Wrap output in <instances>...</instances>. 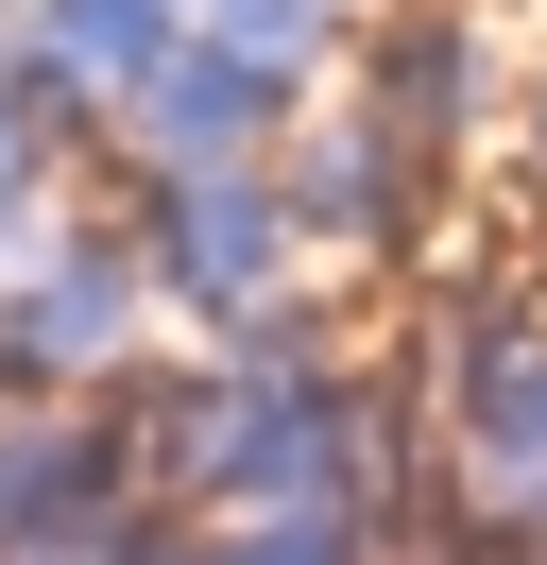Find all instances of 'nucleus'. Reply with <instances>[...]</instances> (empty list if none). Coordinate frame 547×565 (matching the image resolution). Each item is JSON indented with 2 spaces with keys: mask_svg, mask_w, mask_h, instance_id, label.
<instances>
[{
  "mask_svg": "<svg viewBox=\"0 0 547 565\" xmlns=\"http://www.w3.org/2000/svg\"><path fill=\"white\" fill-rule=\"evenodd\" d=\"M513 172H530V206H547V35H530V70H513Z\"/></svg>",
  "mask_w": 547,
  "mask_h": 565,
  "instance_id": "nucleus-12",
  "label": "nucleus"
},
{
  "mask_svg": "<svg viewBox=\"0 0 547 565\" xmlns=\"http://www.w3.org/2000/svg\"><path fill=\"white\" fill-rule=\"evenodd\" d=\"M137 446H120V394H0V531H68V514H120Z\"/></svg>",
  "mask_w": 547,
  "mask_h": 565,
  "instance_id": "nucleus-7",
  "label": "nucleus"
},
{
  "mask_svg": "<svg viewBox=\"0 0 547 565\" xmlns=\"http://www.w3.org/2000/svg\"><path fill=\"white\" fill-rule=\"evenodd\" d=\"M171 18H205V0H171Z\"/></svg>",
  "mask_w": 547,
  "mask_h": 565,
  "instance_id": "nucleus-15",
  "label": "nucleus"
},
{
  "mask_svg": "<svg viewBox=\"0 0 547 565\" xmlns=\"http://www.w3.org/2000/svg\"><path fill=\"white\" fill-rule=\"evenodd\" d=\"M189 514H154V497H120V514H68V531H0V565H154Z\"/></svg>",
  "mask_w": 547,
  "mask_h": 565,
  "instance_id": "nucleus-10",
  "label": "nucleus"
},
{
  "mask_svg": "<svg viewBox=\"0 0 547 565\" xmlns=\"http://www.w3.org/2000/svg\"><path fill=\"white\" fill-rule=\"evenodd\" d=\"M308 120V86H274L257 52H223V35H189L154 86H137L120 120H103V189H171V172H257L274 138Z\"/></svg>",
  "mask_w": 547,
  "mask_h": 565,
  "instance_id": "nucleus-6",
  "label": "nucleus"
},
{
  "mask_svg": "<svg viewBox=\"0 0 547 565\" xmlns=\"http://www.w3.org/2000/svg\"><path fill=\"white\" fill-rule=\"evenodd\" d=\"M137 206V257H154V309L189 326V343H257L274 309H325V257H308L291 189L257 172H171V189H120Z\"/></svg>",
  "mask_w": 547,
  "mask_h": 565,
  "instance_id": "nucleus-3",
  "label": "nucleus"
},
{
  "mask_svg": "<svg viewBox=\"0 0 547 565\" xmlns=\"http://www.w3.org/2000/svg\"><path fill=\"white\" fill-rule=\"evenodd\" d=\"M0 394H18V343H0Z\"/></svg>",
  "mask_w": 547,
  "mask_h": 565,
  "instance_id": "nucleus-13",
  "label": "nucleus"
},
{
  "mask_svg": "<svg viewBox=\"0 0 547 565\" xmlns=\"http://www.w3.org/2000/svg\"><path fill=\"white\" fill-rule=\"evenodd\" d=\"M274 189H291V223H308V257H325V275H410V257H428V223H444V154L394 138L360 86H325V104L274 138Z\"/></svg>",
  "mask_w": 547,
  "mask_h": 565,
  "instance_id": "nucleus-4",
  "label": "nucleus"
},
{
  "mask_svg": "<svg viewBox=\"0 0 547 565\" xmlns=\"http://www.w3.org/2000/svg\"><path fill=\"white\" fill-rule=\"evenodd\" d=\"M410 377H428V462H444V497L547 548V309H530V275H462Z\"/></svg>",
  "mask_w": 547,
  "mask_h": 565,
  "instance_id": "nucleus-2",
  "label": "nucleus"
},
{
  "mask_svg": "<svg viewBox=\"0 0 547 565\" xmlns=\"http://www.w3.org/2000/svg\"><path fill=\"white\" fill-rule=\"evenodd\" d=\"M189 565H394L360 497H291V514H189Z\"/></svg>",
  "mask_w": 547,
  "mask_h": 565,
  "instance_id": "nucleus-8",
  "label": "nucleus"
},
{
  "mask_svg": "<svg viewBox=\"0 0 547 565\" xmlns=\"http://www.w3.org/2000/svg\"><path fill=\"white\" fill-rule=\"evenodd\" d=\"M0 35H18V0H0Z\"/></svg>",
  "mask_w": 547,
  "mask_h": 565,
  "instance_id": "nucleus-14",
  "label": "nucleus"
},
{
  "mask_svg": "<svg viewBox=\"0 0 547 565\" xmlns=\"http://www.w3.org/2000/svg\"><path fill=\"white\" fill-rule=\"evenodd\" d=\"M52 189H68V172H52V154H34V120H18V104H0V241H18V223H34V206H52Z\"/></svg>",
  "mask_w": 547,
  "mask_h": 565,
  "instance_id": "nucleus-11",
  "label": "nucleus"
},
{
  "mask_svg": "<svg viewBox=\"0 0 547 565\" xmlns=\"http://www.w3.org/2000/svg\"><path fill=\"white\" fill-rule=\"evenodd\" d=\"M360 18H376V0H205V35H223V52H257L274 86H308V104L360 70Z\"/></svg>",
  "mask_w": 547,
  "mask_h": 565,
  "instance_id": "nucleus-9",
  "label": "nucleus"
},
{
  "mask_svg": "<svg viewBox=\"0 0 547 565\" xmlns=\"http://www.w3.org/2000/svg\"><path fill=\"white\" fill-rule=\"evenodd\" d=\"M513 70H530V52H513L496 0H376L342 86H360L394 138H428V154H496L513 138Z\"/></svg>",
  "mask_w": 547,
  "mask_h": 565,
  "instance_id": "nucleus-5",
  "label": "nucleus"
},
{
  "mask_svg": "<svg viewBox=\"0 0 547 565\" xmlns=\"http://www.w3.org/2000/svg\"><path fill=\"white\" fill-rule=\"evenodd\" d=\"M154 257H137V206L103 172H68L52 206L0 241V343H18V394H120L154 360Z\"/></svg>",
  "mask_w": 547,
  "mask_h": 565,
  "instance_id": "nucleus-1",
  "label": "nucleus"
}]
</instances>
